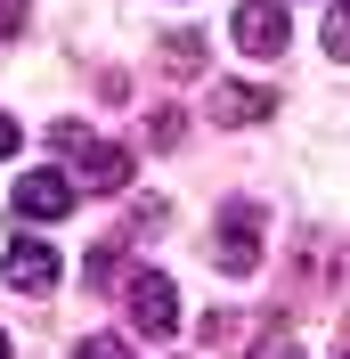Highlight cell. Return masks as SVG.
Here are the masks:
<instances>
[{
  "mask_svg": "<svg viewBox=\"0 0 350 359\" xmlns=\"http://www.w3.org/2000/svg\"><path fill=\"white\" fill-rule=\"evenodd\" d=\"M57 147L74 156V196H114V188H131V156L106 147V139H82V131H57Z\"/></svg>",
  "mask_w": 350,
  "mask_h": 359,
  "instance_id": "1",
  "label": "cell"
},
{
  "mask_svg": "<svg viewBox=\"0 0 350 359\" xmlns=\"http://www.w3.org/2000/svg\"><path fill=\"white\" fill-rule=\"evenodd\" d=\"M228 33H237L244 57H285V41H293V17H285V0H237Z\"/></svg>",
  "mask_w": 350,
  "mask_h": 359,
  "instance_id": "2",
  "label": "cell"
},
{
  "mask_svg": "<svg viewBox=\"0 0 350 359\" xmlns=\"http://www.w3.org/2000/svg\"><path fill=\"white\" fill-rule=\"evenodd\" d=\"M8 286L17 294H57V278H66V262H57V245L49 237H8Z\"/></svg>",
  "mask_w": 350,
  "mask_h": 359,
  "instance_id": "3",
  "label": "cell"
},
{
  "mask_svg": "<svg viewBox=\"0 0 350 359\" xmlns=\"http://www.w3.org/2000/svg\"><path fill=\"white\" fill-rule=\"evenodd\" d=\"M122 302H131V327H139V335H172V327H179V294H172L163 269H139Z\"/></svg>",
  "mask_w": 350,
  "mask_h": 359,
  "instance_id": "4",
  "label": "cell"
},
{
  "mask_svg": "<svg viewBox=\"0 0 350 359\" xmlns=\"http://www.w3.org/2000/svg\"><path fill=\"white\" fill-rule=\"evenodd\" d=\"M212 262L228 269V278H253V262H261V221H253V204H228V221H220V237H212Z\"/></svg>",
  "mask_w": 350,
  "mask_h": 359,
  "instance_id": "5",
  "label": "cell"
},
{
  "mask_svg": "<svg viewBox=\"0 0 350 359\" xmlns=\"http://www.w3.org/2000/svg\"><path fill=\"white\" fill-rule=\"evenodd\" d=\"M8 196H17L24 221H66L74 204H82V196H74V180H66V172H49V163H41V172H24Z\"/></svg>",
  "mask_w": 350,
  "mask_h": 359,
  "instance_id": "6",
  "label": "cell"
},
{
  "mask_svg": "<svg viewBox=\"0 0 350 359\" xmlns=\"http://www.w3.org/2000/svg\"><path fill=\"white\" fill-rule=\"evenodd\" d=\"M269 114H277V90H253V82L212 90V123H269Z\"/></svg>",
  "mask_w": 350,
  "mask_h": 359,
  "instance_id": "7",
  "label": "cell"
},
{
  "mask_svg": "<svg viewBox=\"0 0 350 359\" xmlns=\"http://www.w3.org/2000/svg\"><path fill=\"white\" fill-rule=\"evenodd\" d=\"M163 66H172V74H196L204 66V41H196V33H172V41H163Z\"/></svg>",
  "mask_w": 350,
  "mask_h": 359,
  "instance_id": "8",
  "label": "cell"
},
{
  "mask_svg": "<svg viewBox=\"0 0 350 359\" xmlns=\"http://www.w3.org/2000/svg\"><path fill=\"white\" fill-rule=\"evenodd\" d=\"M179 131H188V114H179V107H155V114H147V139H155V147H179Z\"/></svg>",
  "mask_w": 350,
  "mask_h": 359,
  "instance_id": "9",
  "label": "cell"
},
{
  "mask_svg": "<svg viewBox=\"0 0 350 359\" xmlns=\"http://www.w3.org/2000/svg\"><path fill=\"white\" fill-rule=\"evenodd\" d=\"M74 359H131V343H122V335H82Z\"/></svg>",
  "mask_w": 350,
  "mask_h": 359,
  "instance_id": "10",
  "label": "cell"
},
{
  "mask_svg": "<svg viewBox=\"0 0 350 359\" xmlns=\"http://www.w3.org/2000/svg\"><path fill=\"white\" fill-rule=\"evenodd\" d=\"M326 49H334V57H350V8H334V17H326Z\"/></svg>",
  "mask_w": 350,
  "mask_h": 359,
  "instance_id": "11",
  "label": "cell"
},
{
  "mask_svg": "<svg viewBox=\"0 0 350 359\" xmlns=\"http://www.w3.org/2000/svg\"><path fill=\"white\" fill-rule=\"evenodd\" d=\"M17 139H24V123H17V114H0V163L17 156Z\"/></svg>",
  "mask_w": 350,
  "mask_h": 359,
  "instance_id": "12",
  "label": "cell"
},
{
  "mask_svg": "<svg viewBox=\"0 0 350 359\" xmlns=\"http://www.w3.org/2000/svg\"><path fill=\"white\" fill-rule=\"evenodd\" d=\"M17 25H24V0H0V41H17Z\"/></svg>",
  "mask_w": 350,
  "mask_h": 359,
  "instance_id": "13",
  "label": "cell"
},
{
  "mask_svg": "<svg viewBox=\"0 0 350 359\" xmlns=\"http://www.w3.org/2000/svg\"><path fill=\"white\" fill-rule=\"evenodd\" d=\"M253 359H302V351H293V343H261Z\"/></svg>",
  "mask_w": 350,
  "mask_h": 359,
  "instance_id": "14",
  "label": "cell"
},
{
  "mask_svg": "<svg viewBox=\"0 0 350 359\" xmlns=\"http://www.w3.org/2000/svg\"><path fill=\"white\" fill-rule=\"evenodd\" d=\"M0 359H8V335H0Z\"/></svg>",
  "mask_w": 350,
  "mask_h": 359,
  "instance_id": "15",
  "label": "cell"
},
{
  "mask_svg": "<svg viewBox=\"0 0 350 359\" xmlns=\"http://www.w3.org/2000/svg\"><path fill=\"white\" fill-rule=\"evenodd\" d=\"M342 8H350V0H342Z\"/></svg>",
  "mask_w": 350,
  "mask_h": 359,
  "instance_id": "16",
  "label": "cell"
}]
</instances>
